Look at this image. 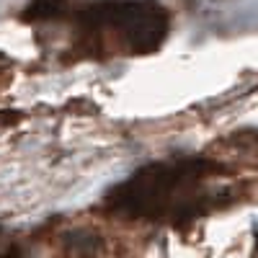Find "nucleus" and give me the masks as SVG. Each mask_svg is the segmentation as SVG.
I'll return each instance as SVG.
<instances>
[{
    "label": "nucleus",
    "instance_id": "f257e3e1",
    "mask_svg": "<svg viewBox=\"0 0 258 258\" xmlns=\"http://www.w3.org/2000/svg\"><path fill=\"white\" fill-rule=\"evenodd\" d=\"M209 170L212 163L197 158L153 163L119 183L106 202L111 209L129 217H181L188 214V202H197V186Z\"/></svg>",
    "mask_w": 258,
    "mask_h": 258
},
{
    "label": "nucleus",
    "instance_id": "f03ea898",
    "mask_svg": "<svg viewBox=\"0 0 258 258\" xmlns=\"http://www.w3.org/2000/svg\"><path fill=\"white\" fill-rule=\"evenodd\" d=\"M80 29L101 49L114 47L126 54H147L165 41L170 18L153 0H109L85 11Z\"/></svg>",
    "mask_w": 258,
    "mask_h": 258
},
{
    "label": "nucleus",
    "instance_id": "7ed1b4c3",
    "mask_svg": "<svg viewBox=\"0 0 258 258\" xmlns=\"http://www.w3.org/2000/svg\"><path fill=\"white\" fill-rule=\"evenodd\" d=\"M64 8H68V0H34V3L26 8V18L29 21H34V18H54V16H59Z\"/></svg>",
    "mask_w": 258,
    "mask_h": 258
}]
</instances>
